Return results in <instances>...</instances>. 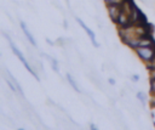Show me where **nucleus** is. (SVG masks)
Here are the masks:
<instances>
[{
	"label": "nucleus",
	"mask_w": 155,
	"mask_h": 130,
	"mask_svg": "<svg viewBox=\"0 0 155 130\" xmlns=\"http://www.w3.org/2000/svg\"><path fill=\"white\" fill-rule=\"evenodd\" d=\"M5 36L7 38V40H8V43H10V46H11V49H12V52H13V53H15V55H16V56L19 58V61H21V62L24 64V67L28 69V72H29V73H30V74H31V75H33L35 79H38V80H39V77H38V75H36V73L33 70V68L30 67V64L27 62V60H25V57L23 56V53H22V52H21V51H19V50L16 47V45L13 44V41H12V40H11V39H10L7 35H6V34H5Z\"/></svg>",
	"instance_id": "f257e3e1"
},
{
	"label": "nucleus",
	"mask_w": 155,
	"mask_h": 130,
	"mask_svg": "<svg viewBox=\"0 0 155 130\" xmlns=\"http://www.w3.org/2000/svg\"><path fill=\"white\" fill-rule=\"evenodd\" d=\"M136 52H137V55H138L144 62H150V61L155 57V49L153 47V45H150V46L136 47Z\"/></svg>",
	"instance_id": "f03ea898"
},
{
	"label": "nucleus",
	"mask_w": 155,
	"mask_h": 130,
	"mask_svg": "<svg viewBox=\"0 0 155 130\" xmlns=\"http://www.w3.org/2000/svg\"><path fill=\"white\" fill-rule=\"evenodd\" d=\"M76 19H78L79 24H80V26L84 28V30L87 33V35L90 36V39H91V41H92V45H93V46H98V44H97V41H96L94 33H93V32H92V30H91V29H90V28H88V27H87V26H86V24H85V23H84V22L80 19V18H76Z\"/></svg>",
	"instance_id": "7ed1b4c3"
},
{
	"label": "nucleus",
	"mask_w": 155,
	"mask_h": 130,
	"mask_svg": "<svg viewBox=\"0 0 155 130\" xmlns=\"http://www.w3.org/2000/svg\"><path fill=\"white\" fill-rule=\"evenodd\" d=\"M21 27H22V30H23L24 35H25V36H27V39L29 40V43H30L33 46H36V43H35V39H34V36H33V34L29 32V29L27 28V26L24 24V22H21Z\"/></svg>",
	"instance_id": "20e7f679"
},
{
	"label": "nucleus",
	"mask_w": 155,
	"mask_h": 130,
	"mask_svg": "<svg viewBox=\"0 0 155 130\" xmlns=\"http://www.w3.org/2000/svg\"><path fill=\"white\" fill-rule=\"evenodd\" d=\"M67 79H68V81L70 83V85L73 86V89H74L75 91H78V92H81V90L79 89V86H78V85H76V83H75V80L73 79V77H71V75H70L69 73L67 74Z\"/></svg>",
	"instance_id": "39448f33"
},
{
	"label": "nucleus",
	"mask_w": 155,
	"mask_h": 130,
	"mask_svg": "<svg viewBox=\"0 0 155 130\" xmlns=\"http://www.w3.org/2000/svg\"><path fill=\"white\" fill-rule=\"evenodd\" d=\"M137 97L140 100L142 104L144 106V104H145V98H147V97H145V94H144V92H138V94H137Z\"/></svg>",
	"instance_id": "423d86ee"
},
{
	"label": "nucleus",
	"mask_w": 155,
	"mask_h": 130,
	"mask_svg": "<svg viewBox=\"0 0 155 130\" xmlns=\"http://www.w3.org/2000/svg\"><path fill=\"white\" fill-rule=\"evenodd\" d=\"M51 63H52V68H53V70H54L56 73H58L59 69H58V66H57V61H56L54 58H51Z\"/></svg>",
	"instance_id": "0eeeda50"
},
{
	"label": "nucleus",
	"mask_w": 155,
	"mask_h": 130,
	"mask_svg": "<svg viewBox=\"0 0 155 130\" xmlns=\"http://www.w3.org/2000/svg\"><path fill=\"white\" fill-rule=\"evenodd\" d=\"M105 1L108 5H119V4H121L122 0H105Z\"/></svg>",
	"instance_id": "6e6552de"
},
{
	"label": "nucleus",
	"mask_w": 155,
	"mask_h": 130,
	"mask_svg": "<svg viewBox=\"0 0 155 130\" xmlns=\"http://www.w3.org/2000/svg\"><path fill=\"white\" fill-rule=\"evenodd\" d=\"M150 87H151V92H153V95H155V79H153V80H151Z\"/></svg>",
	"instance_id": "1a4fd4ad"
},
{
	"label": "nucleus",
	"mask_w": 155,
	"mask_h": 130,
	"mask_svg": "<svg viewBox=\"0 0 155 130\" xmlns=\"http://www.w3.org/2000/svg\"><path fill=\"white\" fill-rule=\"evenodd\" d=\"M149 63H150V64H149V67H150V68H153V69H155V57H154Z\"/></svg>",
	"instance_id": "9d476101"
},
{
	"label": "nucleus",
	"mask_w": 155,
	"mask_h": 130,
	"mask_svg": "<svg viewBox=\"0 0 155 130\" xmlns=\"http://www.w3.org/2000/svg\"><path fill=\"white\" fill-rule=\"evenodd\" d=\"M132 79H133L134 81H137V80L139 79V75H133V77H132Z\"/></svg>",
	"instance_id": "9b49d317"
},
{
	"label": "nucleus",
	"mask_w": 155,
	"mask_h": 130,
	"mask_svg": "<svg viewBox=\"0 0 155 130\" xmlns=\"http://www.w3.org/2000/svg\"><path fill=\"white\" fill-rule=\"evenodd\" d=\"M153 119H154V124H155V108H153Z\"/></svg>",
	"instance_id": "f8f14e48"
},
{
	"label": "nucleus",
	"mask_w": 155,
	"mask_h": 130,
	"mask_svg": "<svg viewBox=\"0 0 155 130\" xmlns=\"http://www.w3.org/2000/svg\"><path fill=\"white\" fill-rule=\"evenodd\" d=\"M151 78L155 79V69H153V72H151Z\"/></svg>",
	"instance_id": "ddd939ff"
},
{
	"label": "nucleus",
	"mask_w": 155,
	"mask_h": 130,
	"mask_svg": "<svg viewBox=\"0 0 155 130\" xmlns=\"http://www.w3.org/2000/svg\"><path fill=\"white\" fill-rule=\"evenodd\" d=\"M109 83H110V84H115V81H114V79H109Z\"/></svg>",
	"instance_id": "4468645a"
}]
</instances>
